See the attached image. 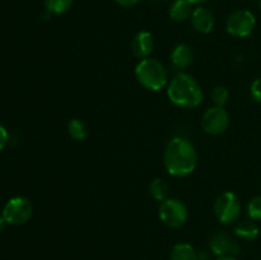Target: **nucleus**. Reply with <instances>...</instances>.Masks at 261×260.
<instances>
[{
  "label": "nucleus",
  "instance_id": "nucleus-2",
  "mask_svg": "<svg viewBox=\"0 0 261 260\" xmlns=\"http://www.w3.org/2000/svg\"><path fill=\"white\" fill-rule=\"evenodd\" d=\"M167 96L173 105L182 109H194L203 101L200 84L186 73H178L173 76L168 84Z\"/></svg>",
  "mask_w": 261,
  "mask_h": 260
},
{
  "label": "nucleus",
  "instance_id": "nucleus-14",
  "mask_svg": "<svg viewBox=\"0 0 261 260\" xmlns=\"http://www.w3.org/2000/svg\"><path fill=\"white\" fill-rule=\"evenodd\" d=\"M259 226L254 221H242L234 227V233L246 241H254L259 236Z\"/></svg>",
  "mask_w": 261,
  "mask_h": 260
},
{
  "label": "nucleus",
  "instance_id": "nucleus-16",
  "mask_svg": "<svg viewBox=\"0 0 261 260\" xmlns=\"http://www.w3.org/2000/svg\"><path fill=\"white\" fill-rule=\"evenodd\" d=\"M150 194L154 199L157 200L163 201L168 198V194H170V185L166 183L163 178H155L150 183L149 185Z\"/></svg>",
  "mask_w": 261,
  "mask_h": 260
},
{
  "label": "nucleus",
  "instance_id": "nucleus-5",
  "mask_svg": "<svg viewBox=\"0 0 261 260\" xmlns=\"http://www.w3.org/2000/svg\"><path fill=\"white\" fill-rule=\"evenodd\" d=\"M158 214L162 223L170 228H178L188 221V208L185 203L176 198H167L161 201Z\"/></svg>",
  "mask_w": 261,
  "mask_h": 260
},
{
  "label": "nucleus",
  "instance_id": "nucleus-23",
  "mask_svg": "<svg viewBox=\"0 0 261 260\" xmlns=\"http://www.w3.org/2000/svg\"><path fill=\"white\" fill-rule=\"evenodd\" d=\"M115 2L124 8H132L134 5H137L140 0H115Z\"/></svg>",
  "mask_w": 261,
  "mask_h": 260
},
{
  "label": "nucleus",
  "instance_id": "nucleus-22",
  "mask_svg": "<svg viewBox=\"0 0 261 260\" xmlns=\"http://www.w3.org/2000/svg\"><path fill=\"white\" fill-rule=\"evenodd\" d=\"M8 139H9V135H8L7 129L4 127V125L0 124V150L7 145Z\"/></svg>",
  "mask_w": 261,
  "mask_h": 260
},
{
  "label": "nucleus",
  "instance_id": "nucleus-7",
  "mask_svg": "<svg viewBox=\"0 0 261 260\" xmlns=\"http://www.w3.org/2000/svg\"><path fill=\"white\" fill-rule=\"evenodd\" d=\"M256 19L255 15L247 9H240L232 13L227 19V32L233 37H247L254 31Z\"/></svg>",
  "mask_w": 261,
  "mask_h": 260
},
{
  "label": "nucleus",
  "instance_id": "nucleus-25",
  "mask_svg": "<svg viewBox=\"0 0 261 260\" xmlns=\"http://www.w3.org/2000/svg\"><path fill=\"white\" fill-rule=\"evenodd\" d=\"M5 223H7V221H5L4 217H3V214H2V216H0V232H2L3 229H4Z\"/></svg>",
  "mask_w": 261,
  "mask_h": 260
},
{
  "label": "nucleus",
  "instance_id": "nucleus-17",
  "mask_svg": "<svg viewBox=\"0 0 261 260\" xmlns=\"http://www.w3.org/2000/svg\"><path fill=\"white\" fill-rule=\"evenodd\" d=\"M68 132L74 140H84L87 138L86 124L79 119H71L69 121Z\"/></svg>",
  "mask_w": 261,
  "mask_h": 260
},
{
  "label": "nucleus",
  "instance_id": "nucleus-21",
  "mask_svg": "<svg viewBox=\"0 0 261 260\" xmlns=\"http://www.w3.org/2000/svg\"><path fill=\"white\" fill-rule=\"evenodd\" d=\"M250 92H251L252 98H254L257 103L261 105V78L255 79V81L252 82Z\"/></svg>",
  "mask_w": 261,
  "mask_h": 260
},
{
  "label": "nucleus",
  "instance_id": "nucleus-27",
  "mask_svg": "<svg viewBox=\"0 0 261 260\" xmlns=\"http://www.w3.org/2000/svg\"><path fill=\"white\" fill-rule=\"evenodd\" d=\"M189 2L194 5V4H201V3H205L206 0H189Z\"/></svg>",
  "mask_w": 261,
  "mask_h": 260
},
{
  "label": "nucleus",
  "instance_id": "nucleus-12",
  "mask_svg": "<svg viewBox=\"0 0 261 260\" xmlns=\"http://www.w3.org/2000/svg\"><path fill=\"white\" fill-rule=\"evenodd\" d=\"M193 50L190 48V46L185 45V43L177 45L173 48L172 53H171V61H172V65L175 66L176 69H178V70H184V69L189 68L190 64L193 63Z\"/></svg>",
  "mask_w": 261,
  "mask_h": 260
},
{
  "label": "nucleus",
  "instance_id": "nucleus-6",
  "mask_svg": "<svg viewBox=\"0 0 261 260\" xmlns=\"http://www.w3.org/2000/svg\"><path fill=\"white\" fill-rule=\"evenodd\" d=\"M32 203L24 196H15L9 199L3 208V217L7 223L13 226H22L32 217Z\"/></svg>",
  "mask_w": 261,
  "mask_h": 260
},
{
  "label": "nucleus",
  "instance_id": "nucleus-15",
  "mask_svg": "<svg viewBox=\"0 0 261 260\" xmlns=\"http://www.w3.org/2000/svg\"><path fill=\"white\" fill-rule=\"evenodd\" d=\"M171 260H198V252L190 244L180 242L172 247Z\"/></svg>",
  "mask_w": 261,
  "mask_h": 260
},
{
  "label": "nucleus",
  "instance_id": "nucleus-9",
  "mask_svg": "<svg viewBox=\"0 0 261 260\" xmlns=\"http://www.w3.org/2000/svg\"><path fill=\"white\" fill-rule=\"evenodd\" d=\"M211 249L218 256H236L240 251V246L231 235L219 231L214 233L211 239Z\"/></svg>",
  "mask_w": 261,
  "mask_h": 260
},
{
  "label": "nucleus",
  "instance_id": "nucleus-19",
  "mask_svg": "<svg viewBox=\"0 0 261 260\" xmlns=\"http://www.w3.org/2000/svg\"><path fill=\"white\" fill-rule=\"evenodd\" d=\"M229 99V91L223 86H217L216 88L212 91V102L214 106L223 107L224 105L228 102Z\"/></svg>",
  "mask_w": 261,
  "mask_h": 260
},
{
  "label": "nucleus",
  "instance_id": "nucleus-26",
  "mask_svg": "<svg viewBox=\"0 0 261 260\" xmlns=\"http://www.w3.org/2000/svg\"><path fill=\"white\" fill-rule=\"evenodd\" d=\"M217 260H237L234 256H229V255H227V256H218V259Z\"/></svg>",
  "mask_w": 261,
  "mask_h": 260
},
{
  "label": "nucleus",
  "instance_id": "nucleus-10",
  "mask_svg": "<svg viewBox=\"0 0 261 260\" xmlns=\"http://www.w3.org/2000/svg\"><path fill=\"white\" fill-rule=\"evenodd\" d=\"M154 47V38L148 31H140L135 35L132 42V51L139 59H147Z\"/></svg>",
  "mask_w": 261,
  "mask_h": 260
},
{
  "label": "nucleus",
  "instance_id": "nucleus-24",
  "mask_svg": "<svg viewBox=\"0 0 261 260\" xmlns=\"http://www.w3.org/2000/svg\"><path fill=\"white\" fill-rule=\"evenodd\" d=\"M198 260H209V254L206 251H201L198 254Z\"/></svg>",
  "mask_w": 261,
  "mask_h": 260
},
{
  "label": "nucleus",
  "instance_id": "nucleus-28",
  "mask_svg": "<svg viewBox=\"0 0 261 260\" xmlns=\"http://www.w3.org/2000/svg\"><path fill=\"white\" fill-rule=\"evenodd\" d=\"M260 9H261V0H260Z\"/></svg>",
  "mask_w": 261,
  "mask_h": 260
},
{
  "label": "nucleus",
  "instance_id": "nucleus-11",
  "mask_svg": "<svg viewBox=\"0 0 261 260\" xmlns=\"http://www.w3.org/2000/svg\"><path fill=\"white\" fill-rule=\"evenodd\" d=\"M191 24L194 30L200 33H209L214 27V15L208 8L198 7L191 13Z\"/></svg>",
  "mask_w": 261,
  "mask_h": 260
},
{
  "label": "nucleus",
  "instance_id": "nucleus-8",
  "mask_svg": "<svg viewBox=\"0 0 261 260\" xmlns=\"http://www.w3.org/2000/svg\"><path fill=\"white\" fill-rule=\"evenodd\" d=\"M229 116L228 112L223 107L213 106L205 111L201 117V127L205 133L211 135H219L224 133L228 127Z\"/></svg>",
  "mask_w": 261,
  "mask_h": 260
},
{
  "label": "nucleus",
  "instance_id": "nucleus-3",
  "mask_svg": "<svg viewBox=\"0 0 261 260\" xmlns=\"http://www.w3.org/2000/svg\"><path fill=\"white\" fill-rule=\"evenodd\" d=\"M135 76L144 88L160 91L167 84V70L157 59H142L135 66Z\"/></svg>",
  "mask_w": 261,
  "mask_h": 260
},
{
  "label": "nucleus",
  "instance_id": "nucleus-18",
  "mask_svg": "<svg viewBox=\"0 0 261 260\" xmlns=\"http://www.w3.org/2000/svg\"><path fill=\"white\" fill-rule=\"evenodd\" d=\"M73 5V0H45V7L48 13L64 14Z\"/></svg>",
  "mask_w": 261,
  "mask_h": 260
},
{
  "label": "nucleus",
  "instance_id": "nucleus-4",
  "mask_svg": "<svg viewBox=\"0 0 261 260\" xmlns=\"http://www.w3.org/2000/svg\"><path fill=\"white\" fill-rule=\"evenodd\" d=\"M214 216L221 223L231 224L241 214V201L232 191H224L214 201Z\"/></svg>",
  "mask_w": 261,
  "mask_h": 260
},
{
  "label": "nucleus",
  "instance_id": "nucleus-13",
  "mask_svg": "<svg viewBox=\"0 0 261 260\" xmlns=\"http://www.w3.org/2000/svg\"><path fill=\"white\" fill-rule=\"evenodd\" d=\"M193 4L189 0H175L170 7V17L175 22H184L191 17Z\"/></svg>",
  "mask_w": 261,
  "mask_h": 260
},
{
  "label": "nucleus",
  "instance_id": "nucleus-20",
  "mask_svg": "<svg viewBox=\"0 0 261 260\" xmlns=\"http://www.w3.org/2000/svg\"><path fill=\"white\" fill-rule=\"evenodd\" d=\"M247 213L252 219H261V195L254 196L247 204Z\"/></svg>",
  "mask_w": 261,
  "mask_h": 260
},
{
  "label": "nucleus",
  "instance_id": "nucleus-1",
  "mask_svg": "<svg viewBox=\"0 0 261 260\" xmlns=\"http://www.w3.org/2000/svg\"><path fill=\"white\" fill-rule=\"evenodd\" d=\"M163 161L170 175L184 177L195 171L198 154L193 143L182 137H176L166 145Z\"/></svg>",
  "mask_w": 261,
  "mask_h": 260
}]
</instances>
